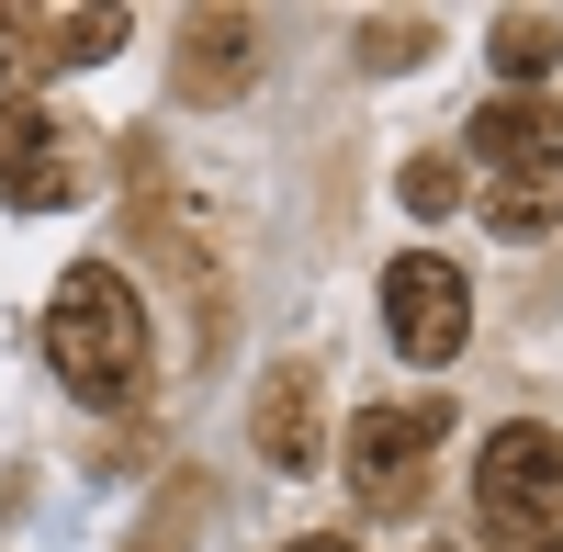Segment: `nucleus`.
Returning a JSON list of instances; mask_svg holds the SVG:
<instances>
[{
    "label": "nucleus",
    "mask_w": 563,
    "mask_h": 552,
    "mask_svg": "<svg viewBox=\"0 0 563 552\" xmlns=\"http://www.w3.org/2000/svg\"><path fill=\"white\" fill-rule=\"evenodd\" d=\"M440 440H451V395H384V406H361V418H350V485H361V508H384V519L417 508Z\"/></svg>",
    "instance_id": "7ed1b4c3"
},
{
    "label": "nucleus",
    "mask_w": 563,
    "mask_h": 552,
    "mask_svg": "<svg viewBox=\"0 0 563 552\" xmlns=\"http://www.w3.org/2000/svg\"><path fill=\"white\" fill-rule=\"evenodd\" d=\"M462 147H474L485 169H507V158H541V147H563V124L530 102V90H496V102L462 124Z\"/></svg>",
    "instance_id": "1a4fd4ad"
},
{
    "label": "nucleus",
    "mask_w": 563,
    "mask_h": 552,
    "mask_svg": "<svg viewBox=\"0 0 563 552\" xmlns=\"http://www.w3.org/2000/svg\"><path fill=\"white\" fill-rule=\"evenodd\" d=\"M384 339L417 361V373H440V361H462V339H474V283L440 260V249H406L384 260Z\"/></svg>",
    "instance_id": "20e7f679"
},
{
    "label": "nucleus",
    "mask_w": 563,
    "mask_h": 552,
    "mask_svg": "<svg viewBox=\"0 0 563 552\" xmlns=\"http://www.w3.org/2000/svg\"><path fill=\"white\" fill-rule=\"evenodd\" d=\"M45 361H57V384L79 406H135L158 373V339H147V305L113 260H79L57 271V294H45Z\"/></svg>",
    "instance_id": "f257e3e1"
},
{
    "label": "nucleus",
    "mask_w": 563,
    "mask_h": 552,
    "mask_svg": "<svg viewBox=\"0 0 563 552\" xmlns=\"http://www.w3.org/2000/svg\"><path fill=\"white\" fill-rule=\"evenodd\" d=\"M282 552H361L350 530H305V541H282Z\"/></svg>",
    "instance_id": "2eb2a0df"
},
{
    "label": "nucleus",
    "mask_w": 563,
    "mask_h": 552,
    "mask_svg": "<svg viewBox=\"0 0 563 552\" xmlns=\"http://www.w3.org/2000/svg\"><path fill=\"white\" fill-rule=\"evenodd\" d=\"M395 192H406V214H451L462 158H406V169H395Z\"/></svg>",
    "instance_id": "f8f14e48"
},
{
    "label": "nucleus",
    "mask_w": 563,
    "mask_h": 552,
    "mask_svg": "<svg viewBox=\"0 0 563 552\" xmlns=\"http://www.w3.org/2000/svg\"><path fill=\"white\" fill-rule=\"evenodd\" d=\"M34 45H45V68H102L124 45V12H34Z\"/></svg>",
    "instance_id": "9b49d317"
},
{
    "label": "nucleus",
    "mask_w": 563,
    "mask_h": 552,
    "mask_svg": "<svg viewBox=\"0 0 563 552\" xmlns=\"http://www.w3.org/2000/svg\"><path fill=\"white\" fill-rule=\"evenodd\" d=\"M0 68H45V45H34V12H0Z\"/></svg>",
    "instance_id": "4468645a"
},
{
    "label": "nucleus",
    "mask_w": 563,
    "mask_h": 552,
    "mask_svg": "<svg viewBox=\"0 0 563 552\" xmlns=\"http://www.w3.org/2000/svg\"><path fill=\"white\" fill-rule=\"evenodd\" d=\"M474 519H485V541H552L563 530V440L541 418H507L474 451Z\"/></svg>",
    "instance_id": "f03ea898"
},
{
    "label": "nucleus",
    "mask_w": 563,
    "mask_h": 552,
    "mask_svg": "<svg viewBox=\"0 0 563 552\" xmlns=\"http://www.w3.org/2000/svg\"><path fill=\"white\" fill-rule=\"evenodd\" d=\"M249 440H260L271 474H316L327 463V373H316V361H271V373H260Z\"/></svg>",
    "instance_id": "423d86ee"
},
{
    "label": "nucleus",
    "mask_w": 563,
    "mask_h": 552,
    "mask_svg": "<svg viewBox=\"0 0 563 552\" xmlns=\"http://www.w3.org/2000/svg\"><path fill=\"white\" fill-rule=\"evenodd\" d=\"M68 192H79V124L57 102H0V203L57 214Z\"/></svg>",
    "instance_id": "39448f33"
},
{
    "label": "nucleus",
    "mask_w": 563,
    "mask_h": 552,
    "mask_svg": "<svg viewBox=\"0 0 563 552\" xmlns=\"http://www.w3.org/2000/svg\"><path fill=\"white\" fill-rule=\"evenodd\" d=\"M249 68H260V23L249 12H192L180 23V102H238L249 90Z\"/></svg>",
    "instance_id": "0eeeda50"
},
{
    "label": "nucleus",
    "mask_w": 563,
    "mask_h": 552,
    "mask_svg": "<svg viewBox=\"0 0 563 552\" xmlns=\"http://www.w3.org/2000/svg\"><path fill=\"white\" fill-rule=\"evenodd\" d=\"M530 552H563V530H552V541H530Z\"/></svg>",
    "instance_id": "f3484780"
},
{
    "label": "nucleus",
    "mask_w": 563,
    "mask_h": 552,
    "mask_svg": "<svg viewBox=\"0 0 563 552\" xmlns=\"http://www.w3.org/2000/svg\"><path fill=\"white\" fill-rule=\"evenodd\" d=\"M429 45H440V34H429V12H417V23H372L361 57H372V68H406V57H429Z\"/></svg>",
    "instance_id": "ddd939ff"
},
{
    "label": "nucleus",
    "mask_w": 563,
    "mask_h": 552,
    "mask_svg": "<svg viewBox=\"0 0 563 552\" xmlns=\"http://www.w3.org/2000/svg\"><path fill=\"white\" fill-rule=\"evenodd\" d=\"M417 552H462V541H417Z\"/></svg>",
    "instance_id": "dca6fc26"
},
{
    "label": "nucleus",
    "mask_w": 563,
    "mask_h": 552,
    "mask_svg": "<svg viewBox=\"0 0 563 552\" xmlns=\"http://www.w3.org/2000/svg\"><path fill=\"white\" fill-rule=\"evenodd\" d=\"M485 57H496V79H507V90H530V79H552V68H563V23H552V12H496Z\"/></svg>",
    "instance_id": "9d476101"
},
{
    "label": "nucleus",
    "mask_w": 563,
    "mask_h": 552,
    "mask_svg": "<svg viewBox=\"0 0 563 552\" xmlns=\"http://www.w3.org/2000/svg\"><path fill=\"white\" fill-rule=\"evenodd\" d=\"M485 225L507 249H541L552 225H563V147H541V158H507V169H485Z\"/></svg>",
    "instance_id": "6e6552de"
}]
</instances>
